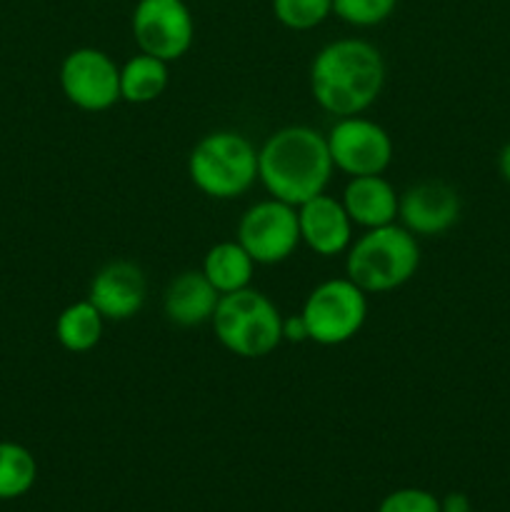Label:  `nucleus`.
Listing matches in <instances>:
<instances>
[{
  "label": "nucleus",
  "instance_id": "obj_1",
  "mask_svg": "<svg viewBox=\"0 0 510 512\" xmlns=\"http://www.w3.org/2000/svg\"><path fill=\"white\" fill-rule=\"evenodd\" d=\"M383 85L385 60L368 40H333L310 63V93L335 118L365 113L383 93Z\"/></svg>",
  "mask_w": 510,
  "mask_h": 512
},
{
  "label": "nucleus",
  "instance_id": "obj_2",
  "mask_svg": "<svg viewBox=\"0 0 510 512\" xmlns=\"http://www.w3.org/2000/svg\"><path fill=\"white\" fill-rule=\"evenodd\" d=\"M333 170L328 140L320 130L308 125L275 130L258 148V180L270 198L295 208L325 193Z\"/></svg>",
  "mask_w": 510,
  "mask_h": 512
},
{
  "label": "nucleus",
  "instance_id": "obj_3",
  "mask_svg": "<svg viewBox=\"0 0 510 512\" xmlns=\"http://www.w3.org/2000/svg\"><path fill=\"white\" fill-rule=\"evenodd\" d=\"M420 265V245L400 223L370 228L345 250V278L368 295L403 288Z\"/></svg>",
  "mask_w": 510,
  "mask_h": 512
},
{
  "label": "nucleus",
  "instance_id": "obj_4",
  "mask_svg": "<svg viewBox=\"0 0 510 512\" xmlns=\"http://www.w3.org/2000/svg\"><path fill=\"white\" fill-rule=\"evenodd\" d=\"M188 175L208 198H240L258 180V150L243 133L213 130L190 150Z\"/></svg>",
  "mask_w": 510,
  "mask_h": 512
},
{
  "label": "nucleus",
  "instance_id": "obj_5",
  "mask_svg": "<svg viewBox=\"0 0 510 512\" xmlns=\"http://www.w3.org/2000/svg\"><path fill=\"white\" fill-rule=\"evenodd\" d=\"M210 325L218 343L238 358H265L283 343V315L268 295L253 288L220 295Z\"/></svg>",
  "mask_w": 510,
  "mask_h": 512
},
{
  "label": "nucleus",
  "instance_id": "obj_6",
  "mask_svg": "<svg viewBox=\"0 0 510 512\" xmlns=\"http://www.w3.org/2000/svg\"><path fill=\"white\" fill-rule=\"evenodd\" d=\"M300 315L313 343L323 348L350 343L368 318V293L350 278L325 280L310 290Z\"/></svg>",
  "mask_w": 510,
  "mask_h": 512
},
{
  "label": "nucleus",
  "instance_id": "obj_7",
  "mask_svg": "<svg viewBox=\"0 0 510 512\" xmlns=\"http://www.w3.org/2000/svg\"><path fill=\"white\" fill-rule=\"evenodd\" d=\"M238 240L255 265L285 263L300 245L298 208L278 198L250 205L238 223Z\"/></svg>",
  "mask_w": 510,
  "mask_h": 512
},
{
  "label": "nucleus",
  "instance_id": "obj_8",
  "mask_svg": "<svg viewBox=\"0 0 510 512\" xmlns=\"http://www.w3.org/2000/svg\"><path fill=\"white\" fill-rule=\"evenodd\" d=\"M140 53L173 63L195 40V20L185 0H138L130 18Z\"/></svg>",
  "mask_w": 510,
  "mask_h": 512
},
{
  "label": "nucleus",
  "instance_id": "obj_9",
  "mask_svg": "<svg viewBox=\"0 0 510 512\" xmlns=\"http://www.w3.org/2000/svg\"><path fill=\"white\" fill-rule=\"evenodd\" d=\"M335 170L350 175H383L393 163V138L375 120L363 115L338 118L325 133Z\"/></svg>",
  "mask_w": 510,
  "mask_h": 512
},
{
  "label": "nucleus",
  "instance_id": "obj_10",
  "mask_svg": "<svg viewBox=\"0 0 510 512\" xmlns=\"http://www.w3.org/2000/svg\"><path fill=\"white\" fill-rule=\"evenodd\" d=\"M60 88L75 108L103 113L120 100V65L98 48H75L60 63Z\"/></svg>",
  "mask_w": 510,
  "mask_h": 512
},
{
  "label": "nucleus",
  "instance_id": "obj_11",
  "mask_svg": "<svg viewBox=\"0 0 510 512\" xmlns=\"http://www.w3.org/2000/svg\"><path fill=\"white\" fill-rule=\"evenodd\" d=\"M458 190L443 180H420L410 185L398 203V220L415 238H435L460 220Z\"/></svg>",
  "mask_w": 510,
  "mask_h": 512
},
{
  "label": "nucleus",
  "instance_id": "obj_12",
  "mask_svg": "<svg viewBox=\"0 0 510 512\" xmlns=\"http://www.w3.org/2000/svg\"><path fill=\"white\" fill-rule=\"evenodd\" d=\"M148 283L140 265L130 260H113L103 265L90 280L88 300L105 320H130L143 310Z\"/></svg>",
  "mask_w": 510,
  "mask_h": 512
},
{
  "label": "nucleus",
  "instance_id": "obj_13",
  "mask_svg": "<svg viewBox=\"0 0 510 512\" xmlns=\"http://www.w3.org/2000/svg\"><path fill=\"white\" fill-rule=\"evenodd\" d=\"M298 228L300 243L320 258H335L350 248L355 225L340 200L320 193L298 205Z\"/></svg>",
  "mask_w": 510,
  "mask_h": 512
},
{
  "label": "nucleus",
  "instance_id": "obj_14",
  "mask_svg": "<svg viewBox=\"0 0 510 512\" xmlns=\"http://www.w3.org/2000/svg\"><path fill=\"white\" fill-rule=\"evenodd\" d=\"M220 293L210 285L203 270H185L175 275L163 293V313L178 328H198L213 320Z\"/></svg>",
  "mask_w": 510,
  "mask_h": 512
},
{
  "label": "nucleus",
  "instance_id": "obj_15",
  "mask_svg": "<svg viewBox=\"0 0 510 512\" xmlns=\"http://www.w3.org/2000/svg\"><path fill=\"white\" fill-rule=\"evenodd\" d=\"M340 203H343L353 225H360L365 230L398 223L400 195L395 193L390 180H385L383 175H355V178H350Z\"/></svg>",
  "mask_w": 510,
  "mask_h": 512
},
{
  "label": "nucleus",
  "instance_id": "obj_16",
  "mask_svg": "<svg viewBox=\"0 0 510 512\" xmlns=\"http://www.w3.org/2000/svg\"><path fill=\"white\" fill-rule=\"evenodd\" d=\"M203 275L210 280L220 295L235 293V290L250 288L255 273V260L245 253L238 240H223L215 243L203 258Z\"/></svg>",
  "mask_w": 510,
  "mask_h": 512
},
{
  "label": "nucleus",
  "instance_id": "obj_17",
  "mask_svg": "<svg viewBox=\"0 0 510 512\" xmlns=\"http://www.w3.org/2000/svg\"><path fill=\"white\" fill-rule=\"evenodd\" d=\"M168 88V63L153 55L138 53L120 65V100L145 105L158 100Z\"/></svg>",
  "mask_w": 510,
  "mask_h": 512
},
{
  "label": "nucleus",
  "instance_id": "obj_18",
  "mask_svg": "<svg viewBox=\"0 0 510 512\" xmlns=\"http://www.w3.org/2000/svg\"><path fill=\"white\" fill-rule=\"evenodd\" d=\"M105 318L88 298L70 303L55 320V338L68 353H88L103 338Z\"/></svg>",
  "mask_w": 510,
  "mask_h": 512
},
{
  "label": "nucleus",
  "instance_id": "obj_19",
  "mask_svg": "<svg viewBox=\"0 0 510 512\" xmlns=\"http://www.w3.org/2000/svg\"><path fill=\"white\" fill-rule=\"evenodd\" d=\"M38 478V463L25 445L0 440V500L23 498Z\"/></svg>",
  "mask_w": 510,
  "mask_h": 512
},
{
  "label": "nucleus",
  "instance_id": "obj_20",
  "mask_svg": "<svg viewBox=\"0 0 510 512\" xmlns=\"http://www.w3.org/2000/svg\"><path fill=\"white\" fill-rule=\"evenodd\" d=\"M273 15L288 30H313L333 15V0H273Z\"/></svg>",
  "mask_w": 510,
  "mask_h": 512
},
{
  "label": "nucleus",
  "instance_id": "obj_21",
  "mask_svg": "<svg viewBox=\"0 0 510 512\" xmlns=\"http://www.w3.org/2000/svg\"><path fill=\"white\" fill-rule=\"evenodd\" d=\"M398 0H333V15L355 28H373L395 13Z\"/></svg>",
  "mask_w": 510,
  "mask_h": 512
},
{
  "label": "nucleus",
  "instance_id": "obj_22",
  "mask_svg": "<svg viewBox=\"0 0 510 512\" xmlns=\"http://www.w3.org/2000/svg\"><path fill=\"white\" fill-rule=\"evenodd\" d=\"M378 512H443V503L423 488H400L385 495Z\"/></svg>",
  "mask_w": 510,
  "mask_h": 512
},
{
  "label": "nucleus",
  "instance_id": "obj_23",
  "mask_svg": "<svg viewBox=\"0 0 510 512\" xmlns=\"http://www.w3.org/2000/svg\"><path fill=\"white\" fill-rule=\"evenodd\" d=\"M283 340H288V343H305V340H310L303 315L298 313L293 318H283Z\"/></svg>",
  "mask_w": 510,
  "mask_h": 512
},
{
  "label": "nucleus",
  "instance_id": "obj_24",
  "mask_svg": "<svg viewBox=\"0 0 510 512\" xmlns=\"http://www.w3.org/2000/svg\"><path fill=\"white\" fill-rule=\"evenodd\" d=\"M498 170H500V178L510 185V140L503 145L498 155Z\"/></svg>",
  "mask_w": 510,
  "mask_h": 512
},
{
  "label": "nucleus",
  "instance_id": "obj_25",
  "mask_svg": "<svg viewBox=\"0 0 510 512\" xmlns=\"http://www.w3.org/2000/svg\"><path fill=\"white\" fill-rule=\"evenodd\" d=\"M460 512H470V510H460Z\"/></svg>",
  "mask_w": 510,
  "mask_h": 512
}]
</instances>
